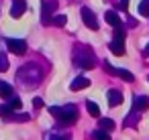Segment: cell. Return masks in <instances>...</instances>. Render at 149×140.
Segmentation results:
<instances>
[{"label": "cell", "instance_id": "e0dca14e", "mask_svg": "<svg viewBox=\"0 0 149 140\" xmlns=\"http://www.w3.org/2000/svg\"><path fill=\"white\" fill-rule=\"evenodd\" d=\"M6 106H8L10 110H21V106H23V104H21V97H19V95H13V97L8 100V104H6Z\"/></svg>", "mask_w": 149, "mask_h": 140}, {"label": "cell", "instance_id": "7a4b0ae2", "mask_svg": "<svg viewBox=\"0 0 149 140\" xmlns=\"http://www.w3.org/2000/svg\"><path fill=\"white\" fill-rule=\"evenodd\" d=\"M108 49L112 55H125V31L123 29H116V35L108 43Z\"/></svg>", "mask_w": 149, "mask_h": 140}, {"label": "cell", "instance_id": "4fadbf2b", "mask_svg": "<svg viewBox=\"0 0 149 140\" xmlns=\"http://www.w3.org/2000/svg\"><path fill=\"white\" fill-rule=\"evenodd\" d=\"M104 19H106V23H108L110 27H114V29H120V19H118V14H116V12H112V10H106Z\"/></svg>", "mask_w": 149, "mask_h": 140}, {"label": "cell", "instance_id": "ba28073f", "mask_svg": "<svg viewBox=\"0 0 149 140\" xmlns=\"http://www.w3.org/2000/svg\"><path fill=\"white\" fill-rule=\"evenodd\" d=\"M25 10H27V2H25V0H15L13 6H10V16L13 19H21L25 14Z\"/></svg>", "mask_w": 149, "mask_h": 140}, {"label": "cell", "instance_id": "ac0fdd59", "mask_svg": "<svg viewBox=\"0 0 149 140\" xmlns=\"http://www.w3.org/2000/svg\"><path fill=\"white\" fill-rule=\"evenodd\" d=\"M139 14L141 16H149V0H141L139 2Z\"/></svg>", "mask_w": 149, "mask_h": 140}, {"label": "cell", "instance_id": "83f0119b", "mask_svg": "<svg viewBox=\"0 0 149 140\" xmlns=\"http://www.w3.org/2000/svg\"><path fill=\"white\" fill-rule=\"evenodd\" d=\"M147 79H149V77H147Z\"/></svg>", "mask_w": 149, "mask_h": 140}, {"label": "cell", "instance_id": "7402d4cb", "mask_svg": "<svg viewBox=\"0 0 149 140\" xmlns=\"http://www.w3.org/2000/svg\"><path fill=\"white\" fill-rule=\"evenodd\" d=\"M8 69V59L6 55H0V71H6Z\"/></svg>", "mask_w": 149, "mask_h": 140}, {"label": "cell", "instance_id": "7c38bea8", "mask_svg": "<svg viewBox=\"0 0 149 140\" xmlns=\"http://www.w3.org/2000/svg\"><path fill=\"white\" fill-rule=\"evenodd\" d=\"M15 95V89L6 83V81H2L0 79V97H4V100H10Z\"/></svg>", "mask_w": 149, "mask_h": 140}, {"label": "cell", "instance_id": "603a6c76", "mask_svg": "<svg viewBox=\"0 0 149 140\" xmlns=\"http://www.w3.org/2000/svg\"><path fill=\"white\" fill-rule=\"evenodd\" d=\"M45 140H68V136H63V134H53V136H45Z\"/></svg>", "mask_w": 149, "mask_h": 140}, {"label": "cell", "instance_id": "d6986e66", "mask_svg": "<svg viewBox=\"0 0 149 140\" xmlns=\"http://www.w3.org/2000/svg\"><path fill=\"white\" fill-rule=\"evenodd\" d=\"M92 140H110V136L104 130H96V132H92Z\"/></svg>", "mask_w": 149, "mask_h": 140}, {"label": "cell", "instance_id": "44dd1931", "mask_svg": "<svg viewBox=\"0 0 149 140\" xmlns=\"http://www.w3.org/2000/svg\"><path fill=\"white\" fill-rule=\"evenodd\" d=\"M27 120H29L27 114H13V118H10V122H27Z\"/></svg>", "mask_w": 149, "mask_h": 140}, {"label": "cell", "instance_id": "ffe728a7", "mask_svg": "<svg viewBox=\"0 0 149 140\" xmlns=\"http://www.w3.org/2000/svg\"><path fill=\"white\" fill-rule=\"evenodd\" d=\"M65 23H68V16H65V14H57V16H53V23H51V25H55V27H65Z\"/></svg>", "mask_w": 149, "mask_h": 140}, {"label": "cell", "instance_id": "484cf974", "mask_svg": "<svg viewBox=\"0 0 149 140\" xmlns=\"http://www.w3.org/2000/svg\"><path fill=\"white\" fill-rule=\"evenodd\" d=\"M127 25H129L131 29H135V27H137V21H135L133 16H129V19H127Z\"/></svg>", "mask_w": 149, "mask_h": 140}, {"label": "cell", "instance_id": "277c9868", "mask_svg": "<svg viewBox=\"0 0 149 140\" xmlns=\"http://www.w3.org/2000/svg\"><path fill=\"white\" fill-rule=\"evenodd\" d=\"M57 8V2H53V0H45V2L41 4V21H43V25H51L53 23V10Z\"/></svg>", "mask_w": 149, "mask_h": 140}, {"label": "cell", "instance_id": "9a60e30c", "mask_svg": "<svg viewBox=\"0 0 149 140\" xmlns=\"http://www.w3.org/2000/svg\"><path fill=\"white\" fill-rule=\"evenodd\" d=\"M137 120H139V112H137V110H131V114H127V118H125V126H127V128H129V126H135Z\"/></svg>", "mask_w": 149, "mask_h": 140}, {"label": "cell", "instance_id": "4316f807", "mask_svg": "<svg viewBox=\"0 0 149 140\" xmlns=\"http://www.w3.org/2000/svg\"><path fill=\"white\" fill-rule=\"evenodd\" d=\"M143 55H145V57H149V43L145 45V49H143Z\"/></svg>", "mask_w": 149, "mask_h": 140}, {"label": "cell", "instance_id": "3957f363", "mask_svg": "<svg viewBox=\"0 0 149 140\" xmlns=\"http://www.w3.org/2000/svg\"><path fill=\"white\" fill-rule=\"evenodd\" d=\"M82 21L90 31H98V16H96V12L92 8H88V6L82 8Z\"/></svg>", "mask_w": 149, "mask_h": 140}, {"label": "cell", "instance_id": "cb8c5ba5", "mask_svg": "<svg viewBox=\"0 0 149 140\" xmlns=\"http://www.w3.org/2000/svg\"><path fill=\"white\" fill-rule=\"evenodd\" d=\"M33 106H35L37 110H41V108H43V100H41V97H35V100H33Z\"/></svg>", "mask_w": 149, "mask_h": 140}, {"label": "cell", "instance_id": "2e32d148", "mask_svg": "<svg viewBox=\"0 0 149 140\" xmlns=\"http://www.w3.org/2000/svg\"><path fill=\"white\" fill-rule=\"evenodd\" d=\"M100 130H104V132H112V130H114V122H112L110 118H102V120H100Z\"/></svg>", "mask_w": 149, "mask_h": 140}, {"label": "cell", "instance_id": "6da1fadb", "mask_svg": "<svg viewBox=\"0 0 149 140\" xmlns=\"http://www.w3.org/2000/svg\"><path fill=\"white\" fill-rule=\"evenodd\" d=\"M49 114L63 126H70L78 120V108L74 104H63V106H51L49 108Z\"/></svg>", "mask_w": 149, "mask_h": 140}, {"label": "cell", "instance_id": "9c48e42d", "mask_svg": "<svg viewBox=\"0 0 149 140\" xmlns=\"http://www.w3.org/2000/svg\"><path fill=\"white\" fill-rule=\"evenodd\" d=\"M72 91H82V89H86V87H90V79L88 77H84V75H78L74 81H72Z\"/></svg>", "mask_w": 149, "mask_h": 140}, {"label": "cell", "instance_id": "30bf717a", "mask_svg": "<svg viewBox=\"0 0 149 140\" xmlns=\"http://www.w3.org/2000/svg\"><path fill=\"white\" fill-rule=\"evenodd\" d=\"M147 108H149V97H147V95H137L135 102H133V110H137V112L141 114V112H145Z\"/></svg>", "mask_w": 149, "mask_h": 140}, {"label": "cell", "instance_id": "5b68a950", "mask_svg": "<svg viewBox=\"0 0 149 140\" xmlns=\"http://www.w3.org/2000/svg\"><path fill=\"white\" fill-rule=\"evenodd\" d=\"M104 69L110 73V75H116V77H120L123 81H127V83H131L133 79H135V75L131 73V71H127V69H120V67H112L108 61L104 63Z\"/></svg>", "mask_w": 149, "mask_h": 140}, {"label": "cell", "instance_id": "8992f818", "mask_svg": "<svg viewBox=\"0 0 149 140\" xmlns=\"http://www.w3.org/2000/svg\"><path fill=\"white\" fill-rule=\"evenodd\" d=\"M6 49L15 55H25L27 53V43L23 39H6Z\"/></svg>", "mask_w": 149, "mask_h": 140}, {"label": "cell", "instance_id": "52a82bcc", "mask_svg": "<svg viewBox=\"0 0 149 140\" xmlns=\"http://www.w3.org/2000/svg\"><path fill=\"white\" fill-rule=\"evenodd\" d=\"M76 63H78L82 69H92V67L96 65V61H94V57H92V53H90V51L78 53V57H76Z\"/></svg>", "mask_w": 149, "mask_h": 140}, {"label": "cell", "instance_id": "d4e9b609", "mask_svg": "<svg viewBox=\"0 0 149 140\" xmlns=\"http://www.w3.org/2000/svg\"><path fill=\"white\" fill-rule=\"evenodd\" d=\"M118 8H120V10H127V8H129V0H120V2H118Z\"/></svg>", "mask_w": 149, "mask_h": 140}, {"label": "cell", "instance_id": "5bb4252c", "mask_svg": "<svg viewBox=\"0 0 149 140\" xmlns=\"http://www.w3.org/2000/svg\"><path fill=\"white\" fill-rule=\"evenodd\" d=\"M86 110H88V114H90L92 118H98V116H100V108H98V104L92 102V100L86 102Z\"/></svg>", "mask_w": 149, "mask_h": 140}, {"label": "cell", "instance_id": "8fae6325", "mask_svg": "<svg viewBox=\"0 0 149 140\" xmlns=\"http://www.w3.org/2000/svg\"><path fill=\"white\" fill-rule=\"evenodd\" d=\"M106 95H108V104H110V108H112V106H120V104H123V93H120L118 89H110Z\"/></svg>", "mask_w": 149, "mask_h": 140}]
</instances>
